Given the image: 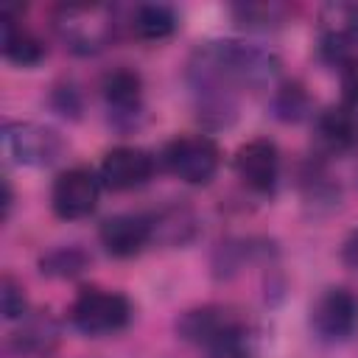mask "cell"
Wrapping results in <instances>:
<instances>
[{
	"instance_id": "4",
	"label": "cell",
	"mask_w": 358,
	"mask_h": 358,
	"mask_svg": "<svg viewBox=\"0 0 358 358\" xmlns=\"http://www.w3.org/2000/svg\"><path fill=\"white\" fill-rule=\"evenodd\" d=\"M3 151L17 165L45 168L62 157L64 140L50 126H42L34 120H8L3 126Z\"/></svg>"
},
{
	"instance_id": "5",
	"label": "cell",
	"mask_w": 358,
	"mask_h": 358,
	"mask_svg": "<svg viewBox=\"0 0 358 358\" xmlns=\"http://www.w3.org/2000/svg\"><path fill=\"white\" fill-rule=\"evenodd\" d=\"M162 162L176 179L187 185H207L221 165V151L207 134H182L165 145Z\"/></svg>"
},
{
	"instance_id": "7",
	"label": "cell",
	"mask_w": 358,
	"mask_h": 358,
	"mask_svg": "<svg viewBox=\"0 0 358 358\" xmlns=\"http://www.w3.org/2000/svg\"><path fill=\"white\" fill-rule=\"evenodd\" d=\"M98 193H101V179L90 168H67L53 182L50 207L59 218L78 221L95 210Z\"/></svg>"
},
{
	"instance_id": "18",
	"label": "cell",
	"mask_w": 358,
	"mask_h": 358,
	"mask_svg": "<svg viewBox=\"0 0 358 358\" xmlns=\"http://www.w3.org/2000/svg\"><path fill=\"white\" fill-rule=\"evenodd\" d=\"M151 227H154V238H162L168 243H182L187 238V232L193 229V218L187 210L182 207H171L165 213H159L157 218H151Z\"/></svg>"
},
{
	"instance_id": "21",
	"label": "cell",
	"mask_w": 358,
	"mask_h": 358,
	"mask_svg": "<svg viewBox=\"0 0 358 358\" xmlns=\"http://www.w3.org/2000/svg\"><path fill=\"white\" fill-rule=\"evenodd\" d=\"M0 310H3V319H8V322L22 319L28 310V299L22 294V285L8 274L0 280Z\"/></svg>"
},
{
	"instance_id": "14",
	"label": "cell",
	"mask_w": 358,
	"mask_h": 358,
	"mask_svg": "<svg viewBox=\"0 0 358 358\" xmlns=\"http://www.w3.org/2000/svg\"><path fill=\"white\" fill-rule=\"evenodd\" d=\"M0 22H3V53H6V59L20 64V67L39 64L42 56H45V45L36 39V34L28 31L22 25V20L14 17L11 8H3Z\"/></svg>"
},
{
	"instance_id": "15",
	"label": "cell",
	"mask_w": 358,
	"mask_h": 358,
	"mask_svg": "<svg viewBox=\"0 0 358 358\" xmlns=\"http://www.w3.org/2000/svg\"><path fill=\"white\" fill-rule=\"evenodd\" d=\"M101 95L106 101V109L115 115V117H131L137 115L140 109V101H143V84H140V76L120 67V70H112L103 76V84H101Z\"/></svg>"
},
{
	"instance_id": "6",
	"label": "cell",
	"mask_w": 358,
	"mask_h": 358,
	"mask_svg": "<svg viewBox=\"0 0 358 358\" xmlns=\"http://www.w3.org/2000/svg\"><path fill=\"white\" fill-rule=\"evenodd\" d=\"M358 48V6L327 3L319 14V53L330 64H350Z\"/></svg>"
},
{
	"instance_id": "20",
	"label": "cell",
	"mask_w": 358,
	"mask_h": 358,
	"mask_svg": "<svg viewBox=\"0 0 358 358\" xmlns=\"http://www.w3.org/2000/svg\"><path fill=\"white\" fill-rule=\"evenodd\" d=\"M274 109H277V117L282 120H299L305 112H308V95L299 84H285L277 90L274 95Z\"/></svg>"
},
{
	"instance_id": "2",
	"label": "cell",
	"mask_w": 358,
	"mask_h": 358,
	"mask_svg": "<svg viewBox=\"0 0 358 358\" xmlns=\"http://www.w3.org/2000/svg\"><path fill=\"white\" fill-rule=\"evenodd\" d=\"M131 319V305L123 294L106 288H84L70 305V322L84 336H112Z\"/></svg>"
},
{
	"instance_id": "3",
	"label": "cell",
	"mask_w": 358,
	"mask_h": 358,
	"mask_svg": "<svg viewBox=\"0 0 358 358\" xmlns=\"http://www.w3.org/2000/svg\"><path fill=\"white\" fill-rule=\"evenodd\" d=\"M56 31L76 53H95L115 36V11L109 6H64L56 17Z\"/></svg>"
},
{
	"instance_id": "16",
	"label": "cell",
	"mask_w": 358,
	"mask_h": 358,
	"mask_svg": "<svg viewBox=\"0 0 358 358\" xmlns=\"http://www.w3.org/2000/svg\"><path fill=\"white\" fill-rule=\"evenodd\" d=\"M131 31L145 42L168 39L176 31V14L165 3H143L131 14Z\"/></svg>"
},
{
	"instance_id": "11",
	"label": "cell",
	"mask_w": 358,
	"mask_h": 358,
	"mask_svg": "<svg viewBox=\"0 0 358 358\" xmlns=\"http://www.w3.org/2000/svg\"><path fill=\"white\" fill-rule=\"evenodd\" d=\"M235 173L249 190L268 193L277 185V176H280L277 145L271 140H263V137L243 143L235 154Z\"/></svg>"
},
{
	"instance_id": "9",
	"label": "cell",
	"mask_w": 358,
	"mask_h": 358,
	"mask_svg": "<svg viewBox=\"0 0 358 358\" xmlns=\"http://www.w3.org/2000/svg\"><path fill=\"white\" fill-rule=\"evenodd\" d=\"M176 330H179V336L185 341L213 347V344H218L224 338L243 336V322H241V316L235 310H229L224 305H204V308L187 310L179 319Z\"/></svg>"
},
{
	"instance_id": "23",
	"label": "cell",
	"mask_w": 358,
	"mask_h": 358,
	"mask_svg": "<svg viewBox=\"0 0 358 358\" xmlns=\"http://www.w3.org/2000/svg\"><path fill=\"white\" fill-rule=\"evenodd\" d=\"M207 358H252V350L246 344V333L224 338V341L207 347Z\"/></svg>"
},
{
	"instance_id": "1",
	"label": "cell",
	"mask_w": 358,
	"mask_h": 358,
	"mask_svg": "<svg viewBox=\"0 0 358 358\" xmlns=\"http://www.w3.org/2000/svg\"><path fill=\"white\" fill-rule=\"evenodd\" d=\"M280 73V59L260 45L224 39V42H207L196 62L190 64V84H207L227 92L235 90H260L266 84H274Z\"/></svg>"
},
{
	"instance_id": "13",
	"label": "cell",
	"mask_w": 358,
	"mask_h": 358,
	"mask_svg": "<svg viewBox=\"0 0 358 358\" xmlns=\"http://www.w3.org/2000/svg\"><path fill=\"white\" fill-rule=\"evenodd\" d=\"M316 143L327 154H344L358 143V115L352 106H327L316 117Z\"/></svg>"
},
{
	"instance_id": "17",
	"label": "cell",
	"mask_w": 358,
	"mask_h": 358,
	"mask_svg": "<svg viewBox=\"0 0 358 358\" xmlns=\"http://www.w3.org/2000/svg\"><path fill=\"white\" fill-rule=\"evenodd\" d=\"M42 271L50 274V277H76L78 271H84L87 266V255L78 249V246H59L53 252H48L42 260H39Z\"/></svg>"
},
{
	"instance_id": "12",
	"label": "cell",
	"mask_w": 358,
	"mask_h": 358,
	"mask_svg": "<svg viewBox=\"0 0 358 358\" xmlns=\"http://www.w3.org/2000/svg\"><path fill=\"white\" fill-rule=\"evenodd\" d=\"M98 238L112 257H134L154 241V227L148 215L120 213L101 224Z\"/></svg>"
},
{
	"instance_id": "19",
	"label": "cell",
	"mask_w": 358,
	"mask_h": 358,
	"mask_svg": "<svg viewBox=\"0 0 358 358\" xmlns=\"http://www.w3.org/2000/svg\"><path fill=\"white\" fill-rule=\"evenodd\" d=\"M53 341H56V327L45 319H36V322H31L22 333H17L14 336V347L20 350V352H48L50 347H53Z\"/></svg>"
},
{
	"instance_id": "22",
	"label": "cell",
	"mask_w": 358,
	"mask_h": 358,
	"mask_svg": "<svg viewBox=\"0 0 358 358\" xmlns=\"http://www.w3.org/2000/svg\"><path fill=\"white\" fill-rule=\"evenodd\" d=\"M238 20L252 28H271L282 20V6H266V3H246L235 8Z\"/></svg>"
},
{
	"instance_id": "10",
	"label": "cell",
	"mask_w": 358,
	"mask_h": 358,
	"mask_svg": "<svg viewBox=\"0 0 358 358\" xmlns=\"http://www.w3.org/2000/svg\"><path fill=\"white\" fill-rule=\"evenodd\" d=\"M154 173V157L137 145H117L112 151L103 154L101 159V171L98 179L109 187V190H134L143 187Z\"/></svg>"
},
{
	"instance_id": "24",
	"label": "cell",
	"mask_w": 358,
	"mask_h": 358,
	"mask_svg": "<svg viewBox=\"0 0 358 358\" xmlns=\"http://www.w3.org/2000/svg\"><path fill=\"white\" fill-rule=\"evenodd\" d=\"M341 87H344V95H347L352 103H358V59H352L350 64H344Z\"/></svg>"
},
{
	"instance_id": "8",
	"label": "cell",
	"mask_w": 358,
	"mask_h": 358,
	"mask_svg": "<svg viewBox=\"0 0 358 358\" xmlns=\"http://www.w3.org/2000/svg\"><path fill=\"white\" fill-rule=\"evenodd\" d=\"M310 324L324 341H344L358 327V296L347 288H327L310 308Z\"/></svg>"
},
{
	"instance_id": "25",
	"label": "cell",
	"mask_w": 358,
	"mask_h": 358,
	"mask_svg": "<svg viewBox=\"0 0 358 358\" xmlns=\"http://www.w3.org/2000/svg\"><path fill=\"white\" fill-rule=\"evenodd\" d=\"M341 260H344L350 268L358 271V229L350 232V238L344 241V246H341Z\"/></svg>"
}]
</instances>
